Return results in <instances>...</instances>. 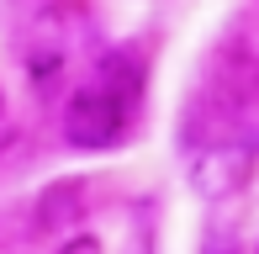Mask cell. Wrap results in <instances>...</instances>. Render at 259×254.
Segmentation results:
<instances>
[{
  "mask_svg": "<svg viewBox=\"0 0 259 254\" xmlns=\"http://www.w3.org/2000/svg\"><path fill=\"white\" fill-rule=\"evenodd\" d=\"M127 133V106L122 96H116L111 85H85L69 96L64 106V138L74 148H85V154H96V148H116Z\"/></svg>",
  "mask_w": 259,
  "mask_h": 254,
  "instance_id": "obj_1",
  "label": "cell"
},
{
  "mask_svg": "<svg viewBox=\"0 0 259 254\" xmlns=\"http://www.w3.org/2000/svg\"><path fill=\"white\" fill-rule=\"evenodd\" d=\"M254 164H259V154L249 143H211L191 164V191L201 201H228L254 180Z\"/></svg>",
  "mask_w": 259,
  "mask_h": 254,
  "instance_id": "obj_2",
  "label": "cell"
},
{
  "mask_svg": "<svg viewBox=\"0 0 259 254\" xmlns=\"http://www.w3.org/2000/svg\"><path fill=\"white\" fill-rule=\"evenodd\" d=\"M79 201H85V186H79V180H58V186H48L37 196V228L48 233V228L79 217Z\"/></svg>",
  "mask_w": 259,
  "mask_h": 254,
  "instance_id": "obj_3",
  "label": "cell"
},
{
  "mask_svg": "<svg viewBox=\"0 0 259 254\" xmlns=\"http://www.w3.org/2000/svg\"><path fill=\"white\" fill-rule=\"evenodd\" d=\"M64 254H101V244H96V238H79V244H69Z\"/></svg>",
  "mask_w": 259,
  "mask_h": 254,
  "instance_id": "obj_4",
  "label": "cell"
},
{
  "mask_svg": "<svg viewBox=\"0 0 259 254\" xmlns=\"http://www.w3.org/2000/svg\"><path fill=\"white\" fill-rule=\"evenodd\" d=\"M0 106H6V101H0Z\"/></svg>",
  "mask_w": 259,
  "mask_h": 254,
  "instance_id": "obj_5",
  "label": "cell"
},
{
  "mask_svg": "<svg viewBox=\"0 0 259 254\" xmlns=\"http://www.w3.org/2000/svg\"><path fill=\"white\" fill-rule=\"evenodd\" d=\"M254 254H259V249H254Z\"/></svg>",
  "mask_w": 259,
  "mask_h": 254,
  "instance_id": "obj_6",
  "label": "cell"
}]
</instances>
